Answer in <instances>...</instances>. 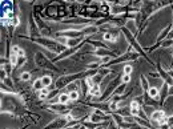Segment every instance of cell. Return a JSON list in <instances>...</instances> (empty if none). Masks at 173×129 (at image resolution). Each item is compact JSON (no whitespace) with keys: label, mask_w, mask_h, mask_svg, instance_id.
<instances>
[{"label":"cell","mask_w":173,"mask_h":129,"mask_svg":"<svg viewBox=\"0 0 173 129\" xmlns=\"http://www.w3.org/2000/svg\"><path fill=\"white\" fill-rule=\"evenodd\" d=\"M2 25H3V27H8V25H9V19L2 18Z\"/></svg>","instance_id":"31"},{"label":"cell","mask_w":173,"mask_h":129,"mask_svg":"<svg viewBox=\"0 0 173 129\" xmlns=\"http://www.w3.org/2000/svg\"><path fill=\"white\" fill-rule=\"evenodd\" d=\"M132 72H133V65L131 63L122 65V75H132Z\"/></svg>","instance_id":"17"},{"label":"cell","mask_w":173,"mask_h":129,"mask_svg":"<svg viewBox=\"0 0 173 129\" xmlns=\"http://www.w3.org/2000/svg\"><path fill=\"white\" fill-rule=\"evenodd\" d=\"M67 124H68V121L65 120L64 116H57L56 119H53L48 125L44 126V129H63L67 126Z\"/></svg>","instance_id":"4"},{"label":"cell","mask_w":173,"mask_h":129,"mask_svg":"<svg viewBox=\"0 0 173 129\" xmlns=\"http://www.w3.org/2000/svg\"><path fill=\"white\" fill-rule=\"evenodd\" d=\"M143 105V101H140V100H131L129 103V108H140V106Z\"/></svg>","instance_id":"21"},{"label":"cell","mask_w":173,"mask_h":129,"mask_svg":"<svg viewBox=\"0 0 173 129\" xmlns=\"http://www.w3.org/2000/svg\"><path fill=\"white\" fill-rule=\"evenodd\" d=\"M32 88H33V91H39V92H40L41 89L44 88L43 81H41V77L40 78H36V80L32 83Z\"/></svg>","instance_id":"16"},{"label":"cell","mask_w":173,"mask_h":129,"mask_svg":"<svg viewBox=\"0 0 173 129\" xmlns=\"http://www.w3.org/2000/svg\"><path fill=\"white\" fill-rule=\"evenodd\" d=\"M97 73L105 77V76H108V75H112V72H111V69H109V68H105V67H101V68H99V69H97Z\"/></svg>","instance_id":"19"},{"label":"cell","mask_w":173,"mask_h":129,"mask_svg":"<svg viewBox=\"0 0 173 129\" xmlns=\"http://www.w3.org/2000/svg\"><path fill=\"white\" fill-rule=\"evenodd\" d=\"M9 64L14 67V68H18V65H19V56L16 55V53H9Z\"/></svg>","instance_id":"13"},{"label":"cell","mask_w":173,"mask_h":129,"mask_svg":"<svg viewBox=\"0 0 173 129\" xmlns=\"http://www.w3.org/2000/svg\"><path fill=\"white\" fill-rule=\"evenodd\" d=\"M2 68H3V69H4L5 72H7V73H8V76L11 75V72H12V71L15 69V68H14V67H12V65H11V64H9V61H8V63H7V64H4V65H2Z\"/></svg>","instance_id":"25"},{"label":"cell","mask_w":173,"mask_h":129,"mask_svg":"<svg viewBox=\"0 0 173 129\" xmlns=\"http://www.w3.org/2000/svg\"><path fill=\"white\" fill-rule=\"evenodd\" d=\"M31 41L40 44V46L46 48L48 52L56 53V55H61L67 49L65 46H61V44H59L53 37H43L41 36V37H37V39H32Z\"/></svg>","instance_id":"1"},{"label":"cell","mask_w":173,"mask_h":129,"mask_svg":"<svg viewBox=\"0 0 173 129\" xmlns=\"http://www.w3.org/2000/svg\"><path fill=\"white\" fill-rule=\"evenodd\" d=\"M165 115V112L164 110H161V109H154L152 113H150L149 116V119H150V122H157L161 117H163Z\"/></svg>","instance_id":"9"},{"label":"cell","mask_w":173,"mask_h":129,"mask_svg":"<svg viewBox=\"0 0 173 129\" xmlns=\"http://www.w3.org/2000/svg\"><path fill=\"white\" fill-rule=\"evenodd\" d=\"M101 63L100 61H93V63H89L87 65V69H99V68H101Z\"/></svg>","instance_id":"20"},{"label":"cell","mask_w":173,"mask_h":129,"mask_svg":"<svg viewBox=\"0 0 173 129\" xmlns=\"http://www.w3.org/2000/svg\"><path fill=\"white\" fill-rule=\"evenodd\" d=\"M84 80H85V83H87V85H88L89 88H92V87L95 85V81H93V77H89V76H87V77L84 78Z\"/></svg>","instance_id":"28"},{"label":"cell","mask_w":173,"mask_h":129,"mask_svg":"<svg viewBox=\"0 0 173 129\" xmlns=\"http://www.w3.org/2000/svg\"><path fill=\"white\" fill-rule=\"evenodd\" d=\"M147 94L150 99H153V100H156V101L160 103V88L154 87V85H150V88H149V91L147 92Z\"/></svg>","instance_id":"8"},{"label":"cell","mask_w":173,"mask_h":129,"mask_svg":"<svg viewBox=\"0 0 173 129\" xmlns=\"http://www.w3.org/2000/svg\"><path fill=\"white\" fill-rule=\"evenodd\" d=\"M20 80L21 81H30L31 80V73H30V72H21V73H20Z\"/></svg>","instance_id":"23"},{"label":"cell","mask_w":173,"mask_h":129,"mask_svg":"<svg viewBox=\"0 0 173 129\" xmlns=\"http://www.w3.org/2000/svg\"><path fill=\"white\" fill-rule=\"evenodd\" d=\"M41 81H43V85L44 87L49 88V87L52 85V83H53V78H52L51 75H44V76H41Z\"/></svg>","instance_id":"14"},{"label":"cell","mask_w":173,"mask_h":129,"mask_svg":"<svg viewBox=\"0 0 173 129\" xmlns=\"http://www.w3.org/2000/svg\"><path fill=\"white\" fill-rule=\"evenodd\" d=\"M166 39H170V40H173V28H172V31L169 32V35H168V37Z\"/></svg>","instance_id":"35"},{"label":"cell","mask_w":173,"mask_h":129,"mask_svg":"<svg viewBox=\"0 0 173 129\" xmlns=\"http://www.w3.org/2000/svg\"><path fill=\"white\" fill-rule=\"evenodd\" d=\"M166 72H168V75H169V76H170V77L173 78V69H168Z\"/></svg>","instance_id":"37"},{"label":"cell","mask_w":173,"mask_h":129,"mask_svg":"<svg viewBox=\"0 0 173 129\" xmlns=\"http://www.w3.org/2000/svg\"><path fill=\"white\" fill-rule=\"evenodd\" d=\"M125 91H127V84H122V83H121L120 85L115 89V92H113L112 96H124Z\"/></svg>","instance_id":"12"},{"label":"cell","mask_w":173,"mask_h":129,"mask_svg":"<svg viewBox=\"0 0 173 129\" xmlns=\"http://www.w3.org/2000/svg\"><path fill=\"white\" fill-rule=\"evenodd\" d=\"M172 28H173V24H172V23H169L168 25H166V27L164 28V30H163V31H161V32H160V35L157 36V40H156V43H161V41H163V40H165V39H166V37H168V35H169V32L172 31Z\"/></svg>","instance_id":"7"},{"label":"cell","mask_w":173,"mask_h":129,"mask_svg":"<svg viewBox=\"0 0 173 129\" xmlns=\"http://www.w3.org/2000/svg\"><path fill=\"white\" fill-rule=\"evenodd\" d=\"M148 76H149V77H152V78H161V77H160V73L157 72V69H156V71H150V72H148Z\"/></svg>","instance_id":"27"},{"label":"cell","mask_w":173,"mask_h":129,"mask_svg":"<svg viewBox=\"0 0 173 129\" xmlns=\"http://www.w3.org/2000/svg\"><path fill=\"white\" fill-rule=\"evenodd\" d=\"M168 125H169V128L173 125V115L168 116Z\"/></svg>","instance_id":"34"},{"label":"cell","mask_w":173,"mask_h":129,"mask_svg":"<svg viewBox=\"0 0 173 129\" xmlns=\"http://www.w3.org/2000/svg\"><path fill=\"white\" fill-rule=\"evenodd\" d=\"M168 97H169V85L166 83H163V88L160 89V105H163Z\"/></svg>","instance_id":"6"},{"label":"cell","mask_w":173,"mask_h":129,"mask_svg":"<svg viewBox=\"0 0 173 129\" xmlns=\"http://www.w3.org/2000/svg\"><path fill=\"white\" fill-rule=\"evenodd\" d=\"M35 63L37 67H40V68H44L47 71H53V72H59L57 67L53 65V61L49 60L46 55H43L41 52H36L35 55Z\"/></svg>","instance_id":"3"},{"label":"cell","mask_w":173,"mask_h":129,"mask_svg":"<svg viewBox=\"0 0 173 129\" xmlns=\"http://www.w3.org/2000/svg\"><path fill=\"white\" fill-rule=\"evenodd\" d=\"M161 47H163V48H170V47H173V40H170V39H165V40L161 41Z\"/></svg>","instance_id":"22"},{"label":"cell","mask_w":173,"mask_h":129,"mask_svg":"<svg viewBox=\"0 0 173 129\" xmlns=\"http://www.w3.org/2000/svg\"><path fill=\"white\" fill-rule=\"evenodd\" d=\"M27 63V57H19V65L18 67H21L23 64Z\"/></svg>","instance_id":"32"},{"label":"cell","mask_w":173,"mask_h":129,"mask_svg":"<svg viewBox=\"0 0 173 129\" xmlns=\"http://www.w3.org/2000/svg\"><path fill=\"white\" fill-rule=\"evenodd\" d=\"M69 93V99H71V101H79V99L81 97V93L79 91H71L68 92Z\"/></svg>","instance_id":"18"},{"label":"cell","mask_w":173,"mask_h":129,"mask_svg":"<svg viewBox=\"0 0 173 129\" xmlns=\"http://www.w3.org/2000/svg\"><path fill=\"white\" fill-rule=\"evenodd\" d=\"M87 77V72L85 71H80L77 73H72V75H64V76H60L56 81H55V89H63L67 88L69 84L75 83L77 80H81V78H85Z\"/></svg>","instance_id":"2"},{"label":"cell","mask_w":173,"mask_h":129,"mask_svg":"<svg viewBox=\"0 0 173 129\" xmlns=\"http://www.w3.org/2000/svg\"><path fill=\"white\" fill-rule=\"evenodd\" d=\"M138 112H140V108H131V116L132 117L138 116Z\"/></svg>","instance_id":"30"},{"label":"cell","mask_w":173,"mask_h":129,"mask_svg":"<svg viewBox=\"0 0 173 129\" xmlns=\"http://www.w3.org/2000/svg\"><path fill=\"white\" fill-rule=\"evenodd\" d=\"M19 51H20V47L16 46V44H12V47H11V53H16V55H18Z\"/></svg>","instance_id":"29"},{"label":"cell","mask_w":173,"mask_h":129,"mask_svg":"<svg viewBox=\"0 0 173 129\" xmlns=\"http://www.w3.org/2000/svg\"><path fill=\"white\" fill-rule=\"evenodd\" d=\"M131 80H132V76L131 75H122L121 76V83L122 84H127V85H128V84L131 83Z\"/></svg>","instance_id":"26"},{"label":"cell","mask_w":173,"mask_h":129,"mask_svg":"<svg viewBox=\"0 0 173 129\" xmlns=\"http://www.w3.org/2000/svg\"><path fill=\"white\" fill-rule=\"evenodd\" d=\"M173 96V87H169V97Z\"/></svg>","instance_id":"36"},{"label":"cell","mask_w":173,"mask_h":129,"mask_svg":"<svg viewBox=\"0 0 173 129\" xmlns=\"http://www.w3.org/2000/svg\"><path fill=\"white\" fill-rule=\"evenodd\" d=\"M99 31H100V27H97L96 24H89V25L83 28L81 33H83V36L84 37H88V36H92V35H95V33H97Z\"/></svg>","instance_id":"5"},{"label":"cell","mask_w":173,"mask_h":129,"mask_svg":"<svg viewBox=\"0 0 173 129\" xmlns=\"http://www.w3.org/2000/svg\"><path fill=\"white\" fill-rule=\"evenodd\" d=\"M63 129H73V128H68V126H65V128H63Z\"/></svg>","instance_id":"38"},{"label":"cell","mask_w":173,"mask_h":129,"mask_svg":"<svg viewBox=\"0 0 173 129\" xmlns=\"http://www.w3.org/2000/svg\"><path fill=\"white\" fill-rule=\"evenodd\" d=\"M138 83H140V85H141V89L144 91V93H147L149 91V88H150V84L148 81V78L145 75H140V78H138Z\"/></svg>","instance_id":"10"},{"label":"cell","mask_w":173,"mask_h":129,"mask_svg":"<svg viewBox=\"0 0 173 129\" xmlns=\"http://www.w3.org/2000/svg\"><path fill=\"white\" fill-rule=\"evenodd\" d=\"M165 124H168V116L166 115H164L163 117H161V119L156 122V125L157 126H161V125H165Z\"/></svg>","instance_id":"24"},{"label":"cell","mask_w":173,"mask_h":129,"mask_svg":"<svg viewBox=\"0 0 173 129\" xmlns=\"http://www.w3.org/2000/svg\"><path fill=\"white\" fill-rule=\"evenodd\" d=\"M18 56H19V57H25V51L23 48H20V51L18 52Z\"/></svg>","instance_id":"33"},{"label":"cell","mask_w":173,"mask_h":129,"mask_svg":"<svg viewBox=\"0 0 173 129\" xmlns=\"http://www.w3.org/2000/svg\"><path fill=\"white\" fill-rule=\"evenodd\" d=\"M51 93V91H49V88L47 87H44L40 92H39V99L41 100V101H47V97H48V94Z\"/></svg>","instance_id":"15"},{"label":"cell","mask_w":173,"mask_h":129,"mask_svg":"<svg viewBox=\"0 0 173 129\" xmlns=\"http://www.w3.org/2000/svg\"><path fill=\"white\" fill-rule=\"evenodd\" d=\"M71 99H69V93L68 92H61L59 94V104L61 105H69Z\"/></svg>","instance_id":"11"}]
</instances>
